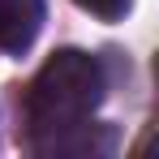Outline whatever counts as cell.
<instances>
[{
    "mask_svg": "<svg viewBox=\"0 0 159 159\" xmlns=\"http://www.w3.org/2000/svg\"><path fill=\"white\" fill-rule=\"evenodd\" d=\"M103 99V69L95 56L65 48L52 52L48 65L34 73L26 95V112H30V133L34 142H48L65 129H78L90 120V112Z\"/></svg>",
    "mask_w": 159,
    "mask_h": 159,
    "instance_id": "cell-1",
    "label": "cell"
},
{
    "mask_svg": "<svg viewBox=\"0 0 159 159\" xmlns=\"http://www.w3.org/2000/svg\"><path fill=\"white\" fill-rule=\"evenodd\" d=\"M43 26V0H0V52H26Z\"/></svg>",
    "mask_w": 159,
    "mask_h": 159,
    "instance_id": "cell-2",
    "label": "cell"
},
{
    "mask_svg": "<svg viewBox=\"0 0 159 159\" xmlns=\"http://www.w3.org/2000/svg\"><path fill=\"white\" fill-rule=\"evenodd\" d=\"M86 13H95V17H103V22H120L125 13H129V0H78Z\"/></svg>",
    "mask_w": 159,
    "mask_h": 159,
    "instance_id": "cell-3",
    "label": "cell"
}]
</instances>
